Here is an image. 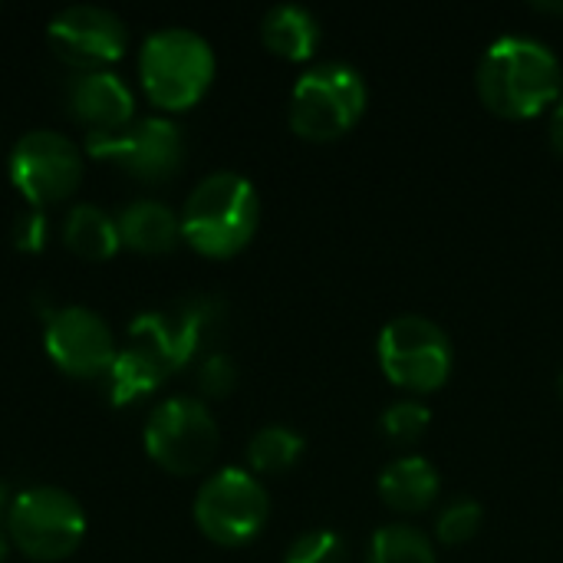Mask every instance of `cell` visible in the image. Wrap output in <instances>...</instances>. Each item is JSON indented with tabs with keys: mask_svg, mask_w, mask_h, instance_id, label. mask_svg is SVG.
<instances>
[{
	"mask_svg": "<svg viewBox=\"0 0 563 563\" xmlns=\"http://www.w3.org/2000/svg\"><path fill=\"white\" fill-rule=\"evenodd\" d=\"M429 422H432V412H429V406L419 402V399H396V402H389V406L383 409V416H379V429H383L393 442H399V445L419 442V439L429 432Z\"/></svg>",
	"mask_w": 563,
	"mask_h": 563,
	"instance_id": "cell-22",
	"label": "cell"
},
{
	"mask_svg": "<svg viewBox=\"0 0 563 563\" xmlns=\"http://www.w3.org/2000/svg\"><path fill=\"white\" fill-rule=\"evenodd\" d=\"M3 528L23 558L56 563L79 551L86 538V511L66 488L33 485L13 495Z\"/></svg>",
	"mask_w": 563,
	"mask_h": 563,
	"instance_id": "cell-4",
	"label": "cell"
},
{
	"mask_svg": "<svg viewBox=\"0 0 563 563\" xmlns=\"http://www.w3.org/2000/svg\"><path fill=\"white\" fill-rule=\"evenodd\" d=\"M139 79L145 96L165 112L191 109L214 79L211 43L185 26L155 30L139 53Z\"/></svg>",
	"mask_w": 563,
	"mask_h": 563,
	"instance_id": "cell-3",
	"label": "cell"
},
{
	"mask_svg": "<svg viewBox=\"0 0 563 563\" xmlns=\"http://www.w3.org/2000/svg\"><path fill=\"white\" fill-rule=\"evenodd\" d=\"M10 181L30 208L66 201L82 181V155L73 139L49 129L26 132L10 152Z\"/></svg>",
	"mask_w": 563,
	"mask_h": 563,
	"instance_id": "cell-11",
	"label": "cell"
},
{
	"mask_svg": "<svg viewBox=\"0 0 563 563\" xmlns=\"http://www.w3.org/2000/svg\"><path fill=\"white\" fill-rule=\"evenodd\" d=\"M115 228H119V241L139 254H165L181 238V218L165 201H152V198L125 205L115 218Z\"/></svg>",
	"mask_w": 563,
	"mask_h": 563,
	"instance_id": "cell-15",
	"label": "cell"
},
{
	"mask_svg": "<svg viewBox=\"0 0 563 563\" xmlns=\"http://www.w3.org/2000/svg\"><path fill=\"white\" fill-rule=\"evenodd\" d=\"M86 152L139 181H168L185 162V135L172 119L145 115L115 132H89Z\"/></svg>",
	"mask_w": 563,
	"mask_h": 563,
	"instance_id": "cell-10",
	"label": "cell"
},
{
	"mask_svg": "<svg viewBox=\"0 0 563 563\" xmlns=\"http://www.w3.org/2000/svg\"><path fill=\"white\" fill-rule=\"evenodd\" d=\"M267 515V488L247 468H221L195 495V525L221 548H241L254 541L264 531Z\"/></svg>",
	"mask_w": 563,
	"mask_h": 563,
	"instance_id": "cell-9",
	"label": "cell"
},
{
	"mask_svg": "<svg viewBox=\"0 0 563 563\" xmlns=\"http://www.w3.org/2000/svg\"><path fill=\"white\" fill-rule=\"evenodd\" d=\"M46 214H43V208H26V211H20L16 218H13V244L20 247V251H40L43 244H46Z\"/></svg>",
	"mask_w": 563,
	"mask_h": 563,
	"instance_id": "cell-26",
	"label": "cell"
},
{
	"mask_svg": "<svg viewBox=\"0 0 563 563\" xmlns=\"http://www.w3.org/2000/svg\"><path fill=\"white\" fill-rule=\"evenodd\" d=\"M551 145H554V152L563 155V96L554 102V112H551Z\"/></svg>",
	"mask_w": 563,
	"mask_h": 563,
	"instance_id": "cell-27",
	"label": "cell"
},
{
	"mask_svg": "<svg viewBox=\"0 0 563 563\" xmlns=\"http://www.w3.org/2000/svg\"><path fill=\"white\" fill-rule=\"evenodd\" d=\"M7 554H10V538H7V528L0 525V563H7Z\"/></svg>",
	"mask_w": 563,
	"mask_h": 563,
	"instance_id": "cell-29",
	"label": "cell"
},
{
	"mask_svg": "<svg viewBox=\"0 0 563 563\" xmlns=\"http://www.w3.org/2000/svg\"><path fill=\"white\" fill-rule=\"evenodd\" d=\"M303 455V435L287 426H264L247 442V462L257 475H277L297 465Z\"/></svg>",
	"mask_w": 563,
	"mask_h": 563,
	"instance_id": "cell-20",
	"label": "cell"
},
{
	"mask_svg": "<svg viewBox=\"0 0 563 563\" xmlns=\"http://www.w3.org/2000/svg\"><path fill=\"white\" fill-rule=\"evenodd\" d=\"M366 563H439L426 531L409 525H386L373 534Z\"/></svg>",
	"mask_w": 563,
	"mask_h": 563,
	"instance_id": "cell-21",
	"label": "cell"
},
{
	"mask_svg": "<svg viewBox=\"0 0 563 563\" xmlns=\"http://www.w3.org/2000/svg\"><path fill=\"white\" fill-rule=\"evenodd\" d=\"M534 10H551V13H563V3H534Z\"/></svg>",
	"mask_w": 563,
	"mask_h": 563,
	"instance_id": "cell-30",
	"label": "cell"
},
{
	"mask_svg": "<svg viewBox=\"0 0 563 563\" xmlns=\"http://www.w3.org/2000/svg\"><path fill=\"white\" fill-rule=\"evenodd\" d=\"M482 518H485V511L475 498H455L442 508V515L435 521V538L449 548L465 544L478 534Z\"/></svg>",
	"mask_w": 563,
	"mask_h": 563,
	"instance_id": "cell-23",
	"label": "cell"
},
{
	"mask_svg": "<svg viewBox=\"0 0 563 563\" xmlns=\"http://www.w3.org/2000/svg\"><path fill=\"white\" fill-rule=\"evenodd\" d=\"M366 109V82L346 63L307 69L290 92V129L313 142H330L350 132Z\"/></svg>",
	"mask_w": 563,
	"mask_h": 563,
	"instance_id": "cell-5",
	"label": "cell"
},
{
	"mask_svg": "<svg viewBox=\"0 0 563 563\" xmlns=\"http://www.w3.org/2000/svg\"><path fill=\"white\" fill-rule=\"evenodd\" d=\"M142 442L145 455L168 475H198L211 465L221 432L201 399L172 396L152 409Z\"/></svg>",
	"mask_w": 563,
	"mask_h": 563,
	"instance_id": "cell-6",
	"label": "cell"
},
{
	"mask_svg": "<svg viewBox=\"0 0 563 563\" xmlns=\"http://www.w3.org/2000/svg\"><path fill=\"white\" fill-rule=\"evenodd\" d=\"M63 244L82 257V261H109L122 241H119V228L115 218H109L102 208L96 205H73L66 211L63 221Z\"/></svg>",
	"mask_w": 563,
	"mask_h": 563,
	"instance_id": "cell-18",
	"label": "cell"
},
{
	"mask_svg": "<svg viewBox=\"0 0 563 563\" xmlns=\"http://www.w3.org/2000/svg\"><path fill=\"white\" fill-rule=\"evenodd\" d=\"M376 353L389 383L409 393H432L452 373V343L445 330L422 313L393 317L379 333Z\"/></svg>",
	"mask_w": 563,
	"mask_h": 563,
	"instance_id": "cell-8",
	"label": "cell"
},
{
	"mask_svg": "<svg viewBox=\"0 0 563 563\" xmlns=\"http://www.w3.org/2000/svg\"><path fill=\"white\" fill-rule=\"evenodd\" d=\"M261 221V198L251 178L214 172L201 178L181 208V238L205 257H234Z\"/></svg>",
	"mask_w": 563,
	"mask_h": 563,
	"instance_id": "cell-2",
	"label": "cell"
},
{
	"mask_svg": "<svg viewBox=\"0 0 563 563\" xmlns=\"http://www.w3.org/2000/svg\"><path fill=\"white\" fill-rule=\"evenodd\" d=\"M320 23L300 3H277L261 20V40L271 53L284 59H310L320 46Z\"/></svg>",
	"mask_w": 563,
	"mask_h": 563,
	"instance_id": "cell-17",
	"label": "cell"
},
{
	"mask_svg": "<svg viewBox=\"0 0 563 563\" xmlns=\"http://www.w3.org/2000/svg\"><path fill=\"white\" fill-rule=\"evenodd\" d=\"M165 379H168V373H165L148 353H142V350L132 346V343H129L125 350H119L115 363H112L109 373L102 376L106 396H109V402H112L115 409L145 399V396L155 393Z\"/></svg>",
	"mask_w": 563,
	"mask_h": 563,
	"instance_id": "cell-19",
	"label": "cell"
},
{
	"mask_svg": "<svg viewBox=\"0 0 563 563\" xmlns=\"http://www.w3.org/2000/svg\"><path fill=\"white\" fill-rule=\"evenodd\" d=\"M46 40L66 66L76 73H96L122 59L129 46V26L106 7L76 3L49 20Z\"/></svg>",
	"mask_w": 563,
	"mask_h": 563,
	"instance_id": "cell-13",
	"label": "cell"
},
{
	"mask_svg": "<svg viewBox=\"0 0 563 563\" xmlns=\"http://www.w3.org/2000/svg\"><path fill=\"white\" fill-rule=\"evenodd\" d=\"M43 350L53 366L73 379H102L115 363V336L89 307H59L46 313Z\"/></svg>",
	"mask_w": 563,
	"mask_h": 563,
	"instance_id": "cell-12",
	"label": "cell"
},
{
	"mask_svg": "<svg viewBox=\"0 0 563 563\" xmlns=\"http://www.w3.org/2000/svg\"><path fill=\"white\" fill-rule=\"evenodd\" d=\"M475 86L492 112L531 119L563 96L561 59L548 43L508 33L482 53Z\"/></svg>",
	"mask_w": 563,
	"mask_h": 563,
	"instance_id": "cell-1",
	"label": "cell"
},
{
	"mask_svg": "<svg viewBox=\"0 0 563 563\" xmlns=\"http://www.w3.org/2000/svg\"><path fill=\"white\" fill-rule=\"evenodd\" d=\"M379 495L393 511L419 515L439 498V472L422 455H399L379 475Z\"/></svg>",
	"mask_w": 563,
	"mask_h": 563,
	"instance_id": "cell-16",
	"label": "cell"
},
{
	"mask_svg": "<svg viewBox=\"0 0 563 563\" xmlns=\"http://www.w3.org/2000/svg\"><path fill=\"white\" fill-rule=\"evenodd\" d=\"M10 501H13V495L7 492V485H0V525L7 521V511H10Z\"/></svg>",
	"mask_w": 563,
	"mask_h": 563,
	"instance_id": "cell-28",
	"label": "cell"
},
{
	"mask_svg": "<svg viewBox=\"0 0 563 563\" xmlns=\"http://www.w3.org/2000/svg\"><path fill=\"white\" fill-rule=\"evenodd\" d=\"M238 386V366L228 353H208L198 366V389L208 399H224Z\"/></svg>",
	"mask_w": 563,
	"mask_h": 563,
	"instance_id": "cell-25",
	"label": "cell"
},
{
	"mask_svg": "<svg viewBox=\"0 0 563 563\" xmlns=\"http://www.w3.org/2000/svg\"><path fill=\"white\" fill-rule=\"evenodd\" d=\"M558 386H561V396H563V369H561V379H558Z\"/></svg>",
	"mask_w": 563,
	"mask_h": 563,
	"instance_id": "cell-31",
	"label": "cell"
},
{
	"mask_svg": "<svg viewBox=\"0 0 563 563\" xmlns=\"http://www.w3.org/2000/svg\"><path fill=\"white\" fill-rule=\"evenodd\" d=\"M66 109L89 132H115L135 119V96L122 76L109 69L76 73L66 82Z\"/></svg>",
	"mask_w": 563,
	"mask_h": 563,
	"instance_id": "cell-14",
	"label": "cell"
},
{
	"mask_svg": "<svg viewBox=\"0 0 563 563\" xmlns=\"http://www.w3.org/2000/svg\"><path fill=\"white\" fill-rule=\"evenodd\" d=\"M224 303L214 297H188L168 310L142 313L129 327V343L148 353L168 376L188 366L221 330Z\"/></svg>",
	"mask_w": 563,
	"mask_h": 563,
	"instance_id": "cell-7",
	"label": "cell"
},
{
	"mask_svg": "<svg viewBox=\"0 0 563 563\" xmlns=\"http://www.w3.org/2000/svg\"><path fill=\"white\" fill-rule=\"evenodd\" d=\"M284 563H346V541L327 528L307 531L287 548Z\"/></svg>",
	"mask_w": 563,
	"mask_h": 563,
	"instance_id": "cell-24",
	"label": "cell"
}]
</instances>
